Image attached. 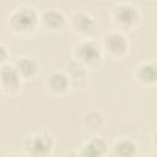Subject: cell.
I'll use <instances>...</instances> for the list:
<instances>
[{
    "label": "cell",
    "mask_w": 157,
    "mask_h": 157,
    "mask_svg": "<svg viewBox=\"0 0 157 157\" xmlns=\"http://www.w3.org/2000/svg\"><path fill=\"white\" fill-rule=\"evenodd\" d=\"M36 20H37V15L34 10L31 7H21L16 10L11 16V21L13 26L18 29L31 28L36 23Z\"/></svg>",
    "instance_id": "cell-1"
},
{
    "label": "cell",
    "mask_w": 157,
    "mask_h": 157,
    "mask_svg": "<svg viewBox=\"0 0 157 157\" xmlns=\"http://www.w3.org/2000/svg\"><path fill=\"white\" fill-rule=\"evenodd\" d=\"M52 145H53V142H52V137L50 136H48L45 134H39V135L33 136L29 140L28 150L34 156L43 157V156H45L50 151Z\"/></svg>",
    "instance_id": "cell-2"
},
{
    "label": "cell",
    "mask_w": 157,
    "mask_h": 157,
    "mask_svg": "<svg viewBox=\"0 0 157 157\" xmlns=\"http://www.w3.org/2000/svg\"><path fill=\"white\" fill-rule=\"evenodd\" d=\"M0 81L6 88H16L20 83V72L15 66L5 64L0 67Z\"/></svg>",
    "instance_id": "cell-3"
},
{
    "label": "cell",
    "mask_w": 157,
    "mask_h": 157,
    "mask_svg": "<svg viewBox=\"0 0 157 157\" xmlns=\"http://www.w3.org/2000/svg\"><path fill=\"white\" fill-rule=\"evenodd\" d=\"M77 55L83 61L92 63L99 58V48L93 42H82L77 47Z\"/></svg>",
    "instance_id": "cell-4"
},
{
    "label": "cell",
    "mask_w": 157,
    "mask_h": 157,
    "mask_svg": "<svg viewBox=\"0 0 157 157\" xmlns=\"http://www.w3.org/2000/svg\"><path fill=\"white\" fill-rule=\"evenodd\" d=\"M104 42H105V47L114 54H120V53L125 52L126 45H128L125 37L120 33H117V32L109 33L105 37Z\"/></svg>",
    "instance_id": "cell-5"
},
{
    "label": "cell",
    "mask_w": 157,
    "mask_h": 157,
    "mask_svg": "<svg viewBox=\"0 0 157 157\" xmlns=\"http://www.w3.org/2000/svg\"><path fill=\"white\" fill-rule=\"evenodd\" d=\"M105 151V142L99 139L94 137L90 142H87L82 148V157H101Z\"/></svg>",
    "instance_id": "cell-6"
},
{
    "label": "cell",
    "mask_w": 157,
    "mask_h": 157,
    "mask_svg": "<svg viewBox=\"0 0 157 157\" xmlns=\"http://www.w3.org/2000/svg\"><path fill=\"white\" fill-rule=\"evenodd\" d=\"M72 22L75 25V27L81 31V32H85V33H88V32H92L96 27V22L94 20L85 13V12H76L72 17Z\"/></svg>",
    "instance_id": "cell-7"
},
{
    "label": "cell",
    "mask_w": 157,
    "mask_h": 157,
    "mask_svg": "<svg viewBox=\"0 0 157 157\" xmlns=\"http://www.w3.org/2000/svg\"><path fill=\"white\" fill-rule=\"evenodd\" d=\"M115 15H117V18L119 22H121L124 25H130L136 20L137 11L135 10L134 6H131L129 4H121L115 10Z\"/></svg>",
    "instance_id": "cell-8"
},
{
    "label": "cell",
    "mask_w": 157,
    "mask_h": 157,
    "mask_svg": "<svg viewBox=\"0 0 157 157\" xmlns=\"http://www.w3.org/2000/svg\"><path fill=\"white\" fill-rule=\"evenodd\" d=\"M67 83H69V80L63 72L55 71L49 76V86L52 87L53 91H56V92L64 91L67 87Z\"/></svg>",
    "instance_id": "cell-9"
},
{
    "label": "cell",
    "mask_w": 157,
    "mask_h": 157,
    "mask_svg": "<svg viewBox=\"0 0 157 157\" xmlns=\"http://www.w3.org/2000/svg\"><path fill=\"white\" fill-rule=\"evenodd\" d=\"M115 152L119 157H131L136 152V146L131 140H121L115 145Z\"/></svg>",
    "instance_id": "cell-10"
},
{
    "label": "cell",
    "mask_w": 157,
    "mask_h": 157,
    "mask_svg": "<svg viewBox=\"0 0 157 157\" xmlns=\"http://www.w3.org/2000/svg\"><path fill=\"white\" fill-rule=\"evenodd\" d=\"M17 71L25 76H31L36 72L37 70V64L33 59L31 58H22L17 63Z\"/></svg>",
    "instance_id": "cell-11"
},
{
    "label": "cell",
    "mask_w": 157,
    "mask_h": 157,
    "mask_svg": "<svg viewBox=\"0 0 157 157\" xmlns=\"http://www.w3.org/2000/svg\"><path fill=\"white\" fill-rule=\"evenodd\" d=\"M43 21L48 26L56 27L64 21V16H63V13L60 11H58L55 9H52V10H47L43 13Z\"/></svg>",
    "instance_id": "cell-12"
},
{
    "label": "cell",
    "mask_w": 157,
    "mask_h": 157,
    "mask_svg": "<svg viewBox=\"0 0 157 157\" xmlns=\"http://www.w3.org/2000/svg\"><path fill=\"white\" fill-rule=\"evenodd\" d=\"M139 77L145 82H153L156 80V67L153 64H142L139 67Z\"/></svg>",
    "instance_id": "cell-13"
},
{
    "label": "cell",
    "mask_w": 157,
    "mask_h": 157,
    "mask_svg": "<svg viewBox=\"0 0 157 157\" xmlns=\"http://www.w3.org/2000/svg\"><path fill=\"white\" fill-rule=\"evenodd\" d=\"M6 56H7V50H6V48H5L2 44H0V63L4 61V60L6 59Z\"/></svg>",
    "instance_id": "cell-14"
},
{
    "label": "cell",
    "mask_w": 157,
    "mask_h": 157,
    "mask_svg": "<svg viewBox=\"0 0 157 157\" xmlns=\"http://www.w3.org/2000/svg\"><path fill=\"white\" fill-rule=\"evenodd\" d=\"M9 157H21V156H17V155H11V156H9Z\"/></svg>",
    "instance_id": "cell-15"
}]
</instances>
